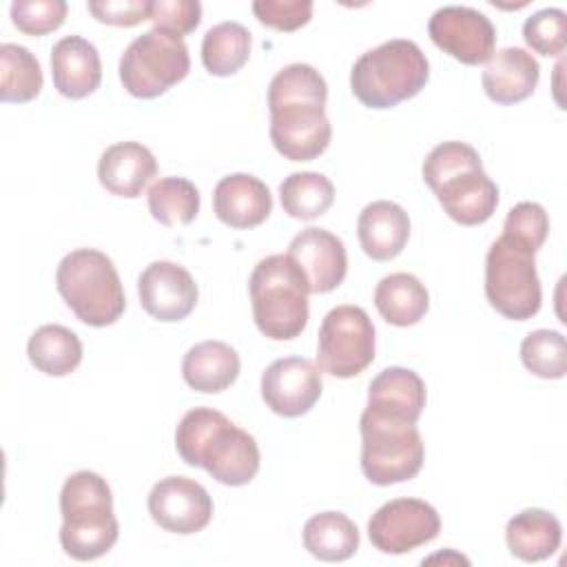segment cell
Segmentation results:
<instances>
[{
	"mask_svg": "<svg viewBox=\"0 0 567 567\" xmlns=\"http://www.w3.org/2000/svg\"><path fill=\"white\" fill-rule=\"evenodd\" d=\"M328 84L323 75L303 62H292L275 73L268 84L270 140L290 162L319 157L332 137L326 115Z\"/></svg>",
	"mask_w": 567,
	"mask_h": 567,
	"instance_id": "1",
	"label": "cell"
},
{
	"mask_svg": "<svg viewBox=\"0 0 567 567\" xmlns=\"http://www.w3.org/2000/svg\"><path fill=\"white\" fill-rule=\"evenodd\" d=\"M175 450L186 465L204 467L230 487L250 483L261 463L255 436L213 408H193L179 419Z\"/></svg>",
	"mask_w": 567,
	"mask_h": 567,
	"instance_id": "2",
	"label": "cell"
},
{
	"mask_svg": "<svg viewBox=\"0 0 567 567\" xmlns=\"http://www.w3.org/2000/svg\"><path fill=\"white\" fill-rule=\"evenodd\" d=\"M423 182L434 190L439 204L461 226L487 221L498 206V186L483 171L474 146L450 140L436 144L423 159Z\"/></svg>",
	"mask_w": 567,
	"mask_h": 567,
	"instance_id": "3",
	"label": "cell"
},
{
	"mask_svg": "<svg viewBox=\"0 0 567 567\" xmlns=\"http://www.w3.org/2000/svg\"><path fill=\"white\" fill-rule=\"evenodd\" d=\"M60 545L73 560H95L104 556L120 536L113 514V494L97 472L80 470L60 489Z\"/></svg>",
	"mask_w": 567,
	"mask_h": 567,
	"instance_id": "4",
	"label": "cell"
},
{
	"mask_svg": "<svg viewBox=\"0 0 567 567\" xmlns=\"http://www.w3.org/2000/svg\"><path fill=\"white\" fill-rule=\"evenodd\" d=\"M248 290L252 319L264 337L290 341L303 332L310 317V284L288 252L259 259L250 272Z\"/></svg>",
	"mask_w": 567,
	"mask_h": 567,
	"instance_id": "5",
	"label": "cell"
},
{
	"mask_svg": "<svg viewBox=\"0 0 567 567\" xmlns=\"http://www.w3.org/2000/svg\"><path fill=\"white\" fill-rule=\"evenodd\" d=\"M427 78L430 64L421 47L405 38H392L357 58L350 89L368 109H392L414 97Z\"/></svg>",
	"mask_w": 567,
	"mask_h": 567,
	"instance_id": "6",
	"label": "cell"
},
{
	"mask_svg": "<svg viewBox=\"0 0 567 567\" xmlns=\"http://www.w3.org/2000/svg\"><path fill=\"white\" fill-rule=\"evenodd\" d=\"M55 288L73 315L93 328L115 323L126 308L111 257L95 248H75L64 255L55 270Z\"/></svg>",
	"mask_w": 567,
	"mask_h": 567,
	"instance_id": "7",
	"label": "cell"
},
{
	"mask_svg": "<svg viewBox=\"0 0 567 567\" xmlns=\"http://www.w3.org/2000/svg\"><path fill=\"white\" fill-rule=\"evenodd\" d=\"M361 472L374 485H394L419 474L425 445L416 423L368 408L359 419Z\"/></svg>",
	"mask_w": 567,
	"mask_h": 567,
	"instance_id": "8",
	"label": "cell"
},
{
	"mask_svg": "<svg viewBox=\"0 0 567 567\" xmlns=\"http://www.w3.org/2000/svg\"><path fill=\"white\" fill-rule=\"evenodd\" d=\"M534 250L498 237L485 255V297L507 319H532L543 303Z\"/></svg>",
	"mask_w": 567,
	"mask_h": 567,
	"instance_id": "9",
	"label": "cell"
},
{
	"mask_svg": "<svg viewBox=\"0 0 567 567\" xmlns=\"http://www.w3.org/2000/svg\"><path fill=\"white\" fill-rule=\"evenodd\" d=\"M117 71L122 86L133 97H159L188 75V47L182 38L153 27L124 49Z\"/></svg>",
	"mask_w": 567,
	"mask_h": 567,
	"instance_id": "10",
	"label": "cell"
},
{
	"mask_svg": "<svg viewBox=\"0 0 567 567\" xmlns=\"http://www.w3.org/2000/svg\"><path fill=\"white\" fill-rule=\"evenodd\" d=\"M374 326L359 306L332 308L319 328L317 365L337 379H352L374 361Z\"/></svg>",
	"mask_w": 567,
	"mask_h": 567,
	"instance_id": "11",
	"label": "cell"
},
{
	"mask_svg": "<svg viewBox=\"0 0 567 567\" xmlns=\"http://www.w3.org/2000/svg\"><path fill=\"white\" fill-rule=\"evenodd\" d=\"M441 532L439 512L421 498H392L368 520V538L383 554H408Z\"/></svg>",
	"mask_w": 567,
	"mask_h": 567,
	"instance_id": "12",
	"label": "cell"
},
{
	"mask_svg": "<svg viewBox=\"0 0 567 567\" xmlns=\"http://www.w3.org/2000/svg\"><path fill=\"white\" fill-rule=\"evenodd\" d=\"M427 33L441 51L470 66L487 62L496 44L492 20L483 11L463 4L436 9L427 22Z\"/></svg>",
	"mask_w": 567,
	"mask_h": 567,
	"instance_id": "13",
	"label": "cell"
},
{
	"mask_svg": "<svg viewBox=\"0 0 567 567\" xmlns=\"http://www.w3.org/2000/svg\"><path fill=\"white\" fill-rule=\"evenodd\" d=\"M151 518L171 534H197L213 518V498L188 476L159 478L148 494Z\"/></svg>",
	"mask_w": 567,
	"mask_h": 567,
	"instance_id": "14",
	"label": "cell"
},
{
	"mask_svg": "<svg viewBox=\"0 0 567 567\" xmlns=\"http://www.w3.org/2000/svg\"><path fill=\"white\" fill-rule=\"evenodd\" d=\"M323 390L321 370L303 357L272 361L261 374V399L279 416H301L315 408Z\"/></svg>",
	"mask_w": 567,
	"mask_h": 567,
	"instance_id": "15",
	"label": "cell"
},
{
	"mask_svg": "<svg viewBox=\"0 0 567 567\" xmlns=\"http://www.w3.org/2000/svg\"><path fill=\"white\" fill-rule=\"evenodd\" d=\"M142 308L157 321H182L197 306V284L193 275L175 261H153L137 277Z\"/></svg>",
	"mask_w": 567,
	"mask_h": 567,
	"instance_id": "16",
	"label": "cell"
},
{
	"mask_svg": "<svg viewBox=\"0 0 567 567\" xmlns=\"http://www.w3.org/2000/svg\"><path fill=\"white\" fill-rule=\"evenodd\" d=\"M288 255L301 266L308 277L310 292L323 295L341 286L348 272V252L343 241L317 226L297 233L288 246Z\"/></svg>",
	"mask_w": 567,
	"mask_h": 567,
	"instance_id": "17",
	"label": "cell"
},
{
	"mask_svg": "<svg viewBox=\"0 0 567 567\" xmlns=\"http://www.w3.org/2000/svg\"><path fill=\"white\" fill-rule=\"evenodd\" d=\"M213 210L230 228H255L268 219L272 195L268 186L250 173H233L217 182L213 190Z\"/></svg>",
	"mask_w": 567,
	"mask_h": 567,
	"instance_id": "18",
	"label": "cell"
},
{
	"mask_svg": "<svg viewBox=\"0 0 567 567\" xmlns=\"http://www.w3.org/2000/svg\"><path fill=\"white\" fill-rule=\"evenodd\" d=\"M53 86L69 100L91 95L102 82V60L93 42L82 35H64L51 49Z\"/></svg>",
	"mask_w": 567,
	"mask_h": 567,
	"instance_id": "19",
	"label": "cell"
},
{
	"mask_svg": "<svg viewBox=\"0 0 567 567\" xmlns=\"http://www.w3.org/2000/svg\"><path fill=\"white\" fill-rule=\"evenodd\" d=\"M157 175V159L142 142H115L97 162L100 184L117 197H140L146 184Z\"/></svg>",
	"mask_w": 567,
	"mask_h": 567,
	"instance_id": "20",
	"label": "cell"
},
{
	"mask_svg": "<svg viewBox=\"0 0 567 567\" xmlns=\"http://www.w3.org/2000/svg\"><path fill=\"white\" fill-rule=\"evenodd\" d=\"M538 78L540 66L532 53L520 47H505L492 53L481 82L492 102L516 104L534 93Z\"/></svg>",
	"mask_w": 567,
	"mask_h": 567,
	"instance_id": "21",
	"label": "cell"
},
{
	"mask_svg": "<svg viewBox=\"0 0 567 567\" xmlns=\"http://www.w3.org/2000/svg\"><path fill=\"white\" fill-rule=\"evenodd\" d=\"M357 235L363 252L370 259L390 261L408 244L410 217L399 204L377 199L359 213Z\"/></svg>",
	"mask_w": 567,
	"mask_h": 567,
	"instance_id": "22",
	"label": "cell"
},
{
	"mask_svg": "<svg viewBox=\"0 0 567 567\" xmlns=\"http://www.w3.org/2000/svg\"><path fill=\"white\" fill-rule=\"evenodd\" d=\"M239 354L224 341H202L188 348L182 359V377L188 388L204 394H217L230 388L239 377Z\"/></svg>",
	"mask_w": 567,
	"mask_h": 567,
	"instance_id": "23",
	"label": "cell"
},
{
	"mask_svg": "<svg viewBox=\"0 0 567 567\" xmlns=\"http://www.w3.org/2000/svg\"><path fill=\"white\" fill-rule=\"evenodd\" d=\"M505 540L516 558L525 563H538L558 551L563 540V525L551 512L529 507L507 520Z\"/></svg>",
	"mask_w": 567,
	"mask_h": 567,
	"instance_id": "24",
	"label": "cell"
},
{
	"mask_svg": "<svg viewBox=\"0 0 567 567\" xmlns=\"http://www.w3.org/2000/svg\"><path fill=\"white\" fill-rule=\"evenodd\" d=\"M368 408L416 423L425 408V383L410 368H385L370 381Z\"/></svg>",
	"mask_w": 567,
	"mask_h": 567,
	"instance_id": "25",
	"label": "cell"
},
{
	"mask_svg": "<svg viewBox=\"0 0 567 567\" xmlns=\"http://www.w3.org/2000/svg\"><path fill=\"white\" fill-rule=\"evenodd\" d=\"M374 306L388 323L408 328L425 317L430 308V292L419 277L410 272H392L377 284Z\"/></svg>",
	"mask_w": 567,
	"mask_h": 567,
	"instance_id": "26",
	"label": "cell"
},
{
	"mask_svg": "<svg viewBox=\"0 0 567 567\" xmlns=\"http://www.w3.org/2000/svg\"><path fill=\"white\" fill-rule=\"evenodd\" d=\"M303 547L326 563H341L357 554L359 529L341 512H319L303 525Z\"/></svg>",
	"mask_w": 567,
	"mask_h": 567,
	"instance_id": "27",
	"label": "cell"
},
{
	"mask_svg": "<svg viewBox=\"0 0 567 567\" xmlns=\"http://www.w3.org/2000/svg\"><path fill=\"white\" fill-rule=\"evenodd\" d=\"M27 354L35 370L49 377H66L82 361V341L71 328L47 323L29 337Z\"/></svg>",
	"mask_w": 567,
	"mask_h": 567,
	"instance_id": "28",
	"label": "cell"
},
{
	"mask_svg": "<svg viewBox=\"0 0 567 567\" xmlns=\"http://www.w3.org/2000/svg\"><path fill=\"white\" fill-rule=\"evenodd\" d=\"M250 47L252 35L241 22H217L204 33L202 62L208 73L226 78L237 73L248 62Z\"/></svg>",
	"mask_w": 567,
	"mask_h": 567,
	"instance_id": "29",
	"label": "cell"
},
{
	"mask_svg": "<svg viewBox=\"0 0 567 567\" xmlns=\"http://www.w3.org/2000/svg\"><path fill=\"white\" fill-rule=\"evenodd\" d=\"M281 208L301 221H312L321 217L334 202V186L323 173L301 171L290 173L279 184Z\"/></svg>",
	"mask_w": 567,
	"mask_h": 567,
	"instance_id": "30",
	"label": "cell"
},
{
	"mask_svg": "<svg viewBox=\"0 0 567 567\" xmlns=\"http://www.w3.org/2000/svg\"><path fill=\"white\" fill-rule=\"evenodd\" d=\"M148 210L155 221L173 228L190 224L199 213V190L186 177H159L146 193Z\"/></svg>",
	"mask_w": 567,
	"mask_h": 567,
	"instance_id": "31",
	"label": "cell"
},
{
	"mask_svg": "<svg viewBox=\"0 0 567 567\" xmlns=\"http://www.w3.org/2000/svg\"><path fill=\"white\" fill-rule=\"evenodd\" d=\"M0 100L31 102L42 91V69L38 58L22 44H0Z\"/></svg>",
	"mask_w": 567,
	"mask_h": 567,
	"instance_id": "32",
	"label": "cell"
},
{
	"mask_svg": "<svg viewBox=\"0 0 567 567\" xmlns=\"http://www.w3.org/2000/svg\"><path fill=\"white\" fill-rule=\"evenodd\" d=\"M523 365L540 379H563L567 372V343L556 330H534L520 341Z\"/></svg>",
	"mask_w": 567,
	"mask_h": 567,
	"instance_id": "33",
	"label": "cell"
},
{
	"mask_svg": "<svg viewBox=\"0 0 567 567\" xmlns=\"http://www.w3.org/2000/svg\"><path fill=\"white\" fill-rule=\"evenodd\" d=\"M567 16L558 7H547L532 13L523 24V38L540 55H560L565 49Z\"/></svg>",
	"mask_w": 567,
	"mask_h": 567,
	"instance_id": "34",
	"label": "cell"
},
{
	"mask_svg": "<svg viewBox=\"0 0 567 567\" xmlns=\"http://www.w3.org/2000/svg\"><path fill=\"white\" fill-rule=\"evenodd\" d=\"M549 233L547 210L538 202H518L503 221V237L518 241L534 252L545 244Z\"/></svg>",
	"mask_w": 567,
	"mask_h": 567,
	"instance_id": "35",
	"label": "cell"
},
{
	"mask_svg": "<svg viewBox=\"0 0 567 567\" xmlns=\"http://www.w3.org/2000/svg\"><path fill=\"white\" fill-rule=\"evenodd\" d=\"M66 18L64 0H16L11 20L27 35H44L62 27Z\"/></svg>",
	"mask_w": 567,
	"mask_h": 567,
	"instance_id": "36",
	"label": "cell"
},
{
	"mask_svg": "<svg viewBox=\"0 0 567 567\" xmlns=\"http://www.w3.org/2000/svg\"><path fill=\"white\" fill-rule=\"evenodd\" d=\"M148 20L155 29L182 38L197 29L202 20V4L197 0H153Z\"/></svg>",
	"mask_w": 567,
	"mask_h": 567,
	"instance_id": "37",
	"label": "cell"
},
{
	"mask_svg": "<svg viewBox=\"0 0 567 567\" xmlns=\"http://www.w3.org/2000/svg\"><path fill=\"white\" fill-rule=\"evenodd\" d=\"M252 13L257 20L277 31H295L310 22L312 2L310 0H255Z\"/></svg>",
	"mask_w": 567,
	"mask_h": 567,
	"instance_id": "38",
	"label": "cell"
},
{
	"mask_svg": "<svg viewBox=\"0 0 567 567\" xmlns=\"http://www.w3.org/2000/svg\"><path fill=\"white\" fill-rule=\"evenodd\" d=\"M153 0H91L86 7L97 22L113 27H135L151 18Z\"/></svg>",
	"mask_w": 567,
	"mask_h": 567,
	"instance_id": "39",
	"label": "cell"
}]
</instances>
